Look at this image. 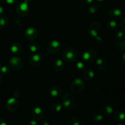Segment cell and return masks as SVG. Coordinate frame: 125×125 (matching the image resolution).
I'll return each mask as SVG.
<instances>
[{
    "mask_svg": "<svg viewBox=\"0 0 125 125\" xmlns=\"http://www.w3.org/2000/svg\"><path fill=\"white\" fill-rule=\"evenodd\" d=\"M62 57L65 62L67 63H73L78 59V52L73 47L68 46L62 51Z\"/></svg>",
    "mask_w": 125,
    "mask_h": 125,
    "instance_id": "6da1fadb",
    "label": "cell"
},
{
    "mask_svg": "<svg viewBox=\"0 0 125 125\" xmlns=\"http://www.w3.org/2000/svg\"><path fill=\"white\" fill-rule=\"evenodd\" d=\"M76 104V101L72 94L70 93H67L63 96V99H62V107H64L67 111L72 110L75 107Z\"/></svg>",
    "mask_w": 125,
    "mask_h": 125,
    "instance_id": "7a4b0ae2",
    "label": "cell"
},
{
    "mask_svg": "<svg viewBox=\"0 0 125 125\" xmlns=\"http://www.w3.org/2000/svg\"><path fill=\"white\" fill-rule=\"evenodd\" d=\"M70 89L73 93L76 94H79L84 91L85 89L84 81L80 78L74 79L71 84Z\"/></svg>",
    "mask_w": 125,
    "mask_h": 125,
    "instance_id": "3957f363",
    "label": "cell"
},
{
    "mask_svg": "<svg viewBox=\"0 0 125 125\" xmlns=\"http://www.w3.org/2000/svg\"><path fill=\"white\" fill-rule=\"evenodd\" d=\"M45 57H46V55L45 54L35 52V54H33L29 57V65L32 67H39L44 61Z\"/></svg>",
    "mask_w": 125,
    "mask_h": 125,
    "instance_id": "277c9868",
    "label": "cell"
},
{
    "mask_svg": "<svg viewBox=\"0 0 125 125\" xmlns=\"http://www.w3.org/2000/svg\"><path fill=\"white\" fill-rule=\"evenodd\" d=\"M98 57V52L94 49H90L84 51L83 54V59L84 62L90 63L95 61Z\"/></svg>",
    "mask_w": 125,
    "mask_h": 125,
    "instance_id": "5b68a950",
    "label": "cell"
},
{
    "mask_svg": "<svg viewBox=\"0 0 125 125\" xmlns=\"http://www.w3.org/2000/svg\"><path fill=\"white\" fill-rule=\"evenodd\" d=\"M9 66L15 70L21 69L24 66V62L21 57L18 56H13L9 61Z\"/></svg>",
    "mask_w": 125,
    "mask_h": 125,
    "instance_id": "8992f818",
    "label": "cell"
},
{
    "mask_svg": "<svg viewBox=\"0 0 125 125\" xmlns=\"http://www.w3.org/2000/svg\"><path fill=\"white\" fill-rule=\"evenodd\" d=\"M29 5L28 2L24 1V2H21L18 3L16 7V12L17 14L20 17H24L27 16L29 13Z\"/></svg>",
    "mask_w": 125,
    "mask_h": 125,
    "instance_id": "52a82bcc",
    "label": "cell"
},
{
    "mask_svg": "<svg viewBox=\"0 0 125 125\" xmlns=\"http://www.w3.org/2000/svg\"><path fill=\"white\" fill-rule=\"evenodd\" d=\"M61 48V43L59 41L53 40L50 41L48 43L47 49L48 52L51 54H55L60 51Z\"/></svg>",
    "mask_w": 125,
    "mask_h": 125,
    "instance_id": "ba28073f",
    "label": "cell"
},
{
    "mask_svg": "<svg viewBox=\"0 0 125 125\" xmlns=\"http://www.w3.org/2000/svg\"><path fill=\"white\" fill-rule=\"evenodd\" d=\"M101 27L100 23L97 21L92 22L88 28V32L91 36L95 37L100 34Z\"/></svg>",
    "mask_w": 125,
    "mask_h": 125,
    "instance_id": "9c48e42d",
    "label": "cell"
},
{
    "mask_svg": "<svg viewBox=\"0 0 125 125\" xmlns=\"http://www.w3.org/2000/svg\"><path fill=\"white\" fill-rule=\"evenodd\" d=\"M18 106H19L18 101H17V98L14 97L10 98L7 100L6 104V109L9 112H14L17 111V109L18 108Z\"/></svg>",
    "mask_w": 125,
    "mask_h": 125,
    "instance_id": "30bf717a",
    "label": "cell"
},
{
    "mask_svg": "<svg viewBox=\"0 0 125 125\" xmlns=\"http://www.w3.org/2000/svg\"><path fill=\"white\" fill-rule=\"evenodd\" d=\"M31 115L36 120H41L45 116L43 110L40 107H34L31 109Z\"/></svg>",
    "mask_w": 125,
    "mask_h": 125,
    "instance_id": "8fae6325",
    "label": "cell"
},
{
    "mask_svg": "<svg viewBox=\"0 0 125 125\" xmlns=\"http://www.w3.org/2000/svg\"><path fill=\"white\" fill-rule=\"evenodd\" d=\"M39 35V32L38 30L34 27H29L24 32V36L27 39L29 40H32L34 39H36Z\"/></svg>",
    "mask_w": 125,
    "mask_h": 125,
    "instance_id": "7c38bea8",
    "label": "cell"
},
{
    "mask_svg": "<svg viewBox=\"0 0 125 125\" xmlns=\"http://www.w3.org/2000/svg\"><path fill=\"white\" fill-rule=\"evenodd\" d=\"M108 15L109 17L112 20H119L123 16V13L119 9L112 8L109 11Z\"/></svg>",
    "mask_w": 125,
    "mask_h": 125,
    "instance_id": "4fadbf2b",
    "label": "cell"
},
{
    "mask_svg": "<svg viewBox=\"0 0 125 125\" xmlns=\"http://www.w3.org/2000/svg\"><path fill=\"white\" fill-rule=\"evenodd\" d=\"M95 65L97 69L100 71H104L106 70L107 67V62L106 59L103 57H99L96 58Z\"/></svg>",
    "mask_w": 125,
    "mask_h": 125,
    "instance_id": "5bb4252c",
    "label": "cell"
},
{
    "mask_svg": "<svg viewBox=\"0 0 125 125\" xmlns=\"http://www.w3.org/2000/svg\"><path fill=\"white\" fill-rule=\"evenodd\" d=\"M49 93L52 97H59L62 94L61 89L57 85H52L49 89Z\"/></svg>",
    "mask_w": 125,
    "mask_h": 125,
    "instance_id": "9a60e30c",
    "label": "cell"
},
{
    "mask_svg": "<svg viewBox=\"0 0 125 125\" xmlns=\"http://www.w3.org/2000/svg\"><path fill=\"white\" fill-rule=\"evenodd\" d=\"M53 70L56 72H61L63 70L64 68V63L61 59H57L54 61L52 65Z\"/></svg>",
    "mask_w": 125,
    "mask_h": 125,
    "instance_id": "2e32d148",
    "label": "cell"
},
{
    "mask_svg": "<svg viewBox=\"0 0 125 125\" xmlns=\"http://www.w3.org/2000/svg\"><path fill=\"white\" fill-rule=\"evenodd\" d=\"M102 111L103 112V114L106 117H109L113 113L114 108L112 105L109 104H105L103 106Z\"/></svg>",
    "mask_w": 125,
    "mask_h": 125,
    "instance_id": "e0dca14e",
    "label": "cell"
},
{
    "mask_svg": "<svg viewBox=\"0 0 125 125\" xmlns=\"http://www.w3.org/2000/svg\"><path fill=\"white\" fill-rule=\"evenodd\" d=\"M28 48L29 50L32 52H38L40 50V45L39 42L35 41H32L28 43Z\"/></svg>",
    "mask_w": 125,
    "mask_h": 125,
    "instance_id": "ac0fdd59",
    "label": "cell"
},
{
    "mask_svg": "<svg viewBox=\"0 0 125 125\" xmlns=\"http://www.w3.org/2000/svg\"><path fill=\"white\" fill-rule=\"evenodd\" d=\"M106 28L110 31H115L118 29V24L115 20H110L106 23Z\"/></svg>",
    "mask_w": 125,
    "mask_h": 125,
    "instance_id": "d6986e66",
    "label": "cell"
},
{
    "mask_svg": "<svg viewBox=\"0 0 125 125\" xmlns=\"http://www.w3.org/2000/svg\"><path fill=\"white\" fill-rule=\"evenodd\" d=\"M10 50L12 53L15 54H20L23 52V47L18 43H14L10 47Z\"/></svg>",
    "mask_w": 125,
    "mask_h": 125,
    "instance_id": "ffe728a7",
    "label": "cell"
},
{
    "mask_svg": "<svg viewBox=\"0 0 125 125\" xmlns=\"http://www.w3.org/2000/svg\"><path fill=\"white\" fill-rule=\"evenodd\" d=\"M95 76V73L92 69H87L83 73V78L85 81H90Z\"/></svg>",
    "mask_w": 125,
    "mask_h": 125,
    "instance_id": "44dd1931",
    "label": "cell"
},
{
    "mask_svg": "<svg viewBox=\"0 0 125 125\" xmlns=\"http://www.w3.org/2000/svg\"><path fill=\"white\" fill-rule=\"evenodd\" d=\"M101 7V4L100 2H96L94 4L92 5L88 9V12L89 13H90V14H95L100 9V8Z\"/></svg>",
    "mask_w": 125,
    "mask_h": 125,
    "instance_id": "7402d4cb",
    "label": "cell"
},
{
    "mask_svg": "<svg viewBox=\"0 0 125 125\" xmlns=\"http://www.w3.org/2000/svg\"><path fill=\"white\" fill-rule=\"evenodd\" d=\"M114 118L117 122H124L125 118L124 112L122 111H117L114 114Z\"/></svg>",
    "mask_w": 125,
    "mask_h": 125,
    "instance_id": "603a6c76",
    "label": "cell"
},
{
    "mask_svg": "<svg viewBox=\"0 0 125 125\" xmlns=\"http://www.w3.org/2000/svg\"><path fill=\"white\" fill-rule=\"evenodd\" d=\"M115 50L118 52H123L125 50V41H120L117 42L114 44V46Z\"/></svg>",
    "mask_w": 125,
    "mask_h": 125,
    "instance_id": "cb8c5ba5",
    "label": "cell"
},
{
    "mask_svg": "<svg viewBox=\"0 0 125 125\" xmlns=\"http://www.w3.org/2000/svg\"><path fill=\"white\" fill-rule=\"evenodd\" d=\"M62 108V104L59 101H55L52 103L51 106V109L52 111L54 112H59L61 111Z\"/></svg>",
    "mask_w": 125,
    "mask_h": 125,
    "instance_id": "d4e9b609",
    "label": "cell"
},
{
    "mask_svg": "<svg viewBox=\"0 0 125 125\" xmlns=\"http://www.w3.org/2000/svg\"><path fill=\"white\" fill-rule=\"evenodd\" d=\"M9 18L4 15L0 16V29L6 28L9 24Z\"/></svg>",
    "mask_w": 125,
    "mask_h": 125,
    "instance_id": "484cf974",
    "label": "cell"
},
{
    "mask_svg": "<svg viewBox=\"0 0 125 125\" xmlns=\"http://www.w3.org/2000/svg\"><path fill=\"white\" fill-rule=\"evenodd\" d=\"M92 120L95 122H102L104 120V117L103 115L99 113H96L92 115Z\"/></svg>",
    "mask_w": 125,
    "mask_h": 125,
    "instance_id": "4316f807",
    "label": "cell"
},
{
    "mask_svg": "<svg viewBox=\"0 0 125 125\" xmlns=\"http://www.w3.org/2000/svg\"><path fill=\"white\" fill-rule=\"evenodd\" d=\"M0 70H1V74L5 76L8 75L10 73V68L7 65H4L1 67V68H0Z\"/></svg>",
    "mask_w": 125,
    "mask_h": 125,
    "instance_id": "83f0119b",
    "label": "cell"
},
{
    "mask_svg": "<svg viewBox=\"0 0 125 125\" xmlns=\"http://www.w3.org/2000/svg\"><path fill=\"white\" fill-rule=\"evenodd\" d=\"M124 31H118L115 34V38L117 40H122L125 37V32Z\"/></svg>",
    "mask_w": 125,
    "mask_h": 125,
    "instance_id": "f1b7e54d",
    "label": "cell"
},
{
    "mask_svg": "<svg viewBox=\"0 0 125 125\" xmlns=\"http://www.w3.org/2000/svg\"><path fill=\"white\" fill-rule=\"evenodd\" d=\"M84 67H85L84 63L83 62H81V61H79L76 64V69L79 72H83L84 69Z\"/></svg>",
    "mask_w": 125,
    "mask_h": 125,
    "instance_id": "f546056e",
    "label": "cell"
},
{
    "mask_svg": "<svg viewBox=\"0 0 125 125\" xmlns=\"http://www.w3.org/2000/svg\"><path fill=\"white\" fill-rule=\"evenodd\" d=\"M70 124L73 125H82L81 122L76 117H71L70 119L69 120Z\"/></svg>",
    "mask_w": 125,
    "mask_h": 125,
    "instance_id": "4dcf8cb0",
    "label": "cell"
},
{
    "mask_svg": "<svg viewBox=\"0 0 125 125\" xmlns=\"http://www.w3.org/2000/svg\"><path fill=\"white\" fill-rule=\"evenodd\" d=\"M95 42L96 45H99V46H100V45H102L104 42L103 39L102 38V37L97 35V36L95 37Z\"/></svg>",
    "mask_w": 125,
    "mask_h": 125,
    "instance_id": "1f68e13d",
    "label": "cell"
},
{
    "mask_svg": "<svg viewBox=\"0 0 125 125\" xmlns=\"http://www.w3.org/2000/svg\"><path fill=\"white\" fill-rule=\"evenodd\" d=\"M14 21H15V23H16V24H17L18 26H23V24H22L21 23V21L20 18L18 17H17V16L15 17Z\"/></svg>",
    "mask_w": 125,
    "mask_h": 125,
    "instance_id": "d6a6232c",
    "label": "cell"
},
{
    "mask_svg": "<svg viewBox=\"0 0 125 125\" xmlns=\"http://www.w3.org/2000/svg\"><path fill=\"white\" fill-rule=\"evenodd\" d=\"M13 95V97L14 98H19L21 96V93L19 90H15V91H14Z\"/></svg>",
    "mask_w": 125,
    "mask_h": 125,
    "instance_id": "836d02e7",
    "label": "cell"
},
{
    "mask_svg": "<svg viewBox=\"0 0 125 125\" xmlns=\"http://www.w3.org/2000/svg\"><path fill=\"white\" fill-rule=\"evenodd\" d=\"M79 1L84 4H90L92 3L94 0H79Z\"/></svg>",
    "mask_w": 125,
    "mask_h": 125,
    "instance_id": "e575fe53",
    "label": "cell"
},
{
    "mask_svg": "<svg viewBox=\"0 0 125 125\" xmlns=\"http://www.w3.org/2000/svg\"><path fill=\"white\" fill-rule=\"evenodd\" d=\"M28 125H37L38 122H37L36 120H29V122L28 123Z\"/></svg>",
    "mask_w": 125,
    "mask_h": 125,
    "instance_id": "d590c367",
    "label": "cell"
},
{
    "mask_svg": "<svg viewBox=\"0 0 125 125\" xmlns=\"http://www.w3.org/2000/svg\"><path fill=\"white\" fill-rule=\"evenodd\" d=\"M120 26L122 28V30L123 31H125V18H123L121 21V23H120Z\"/></svg>",
    "mask_w": 125,
    "mask_h": 125,
    "instance_id": "8d00e7d4",
    "label": "cell"
},
{
    "mask_svg": "<svg viewBox=\"0 0 125 125\" xmlns=\"http://www.w3.org/2000/svg\"><path fill=\"white\" fill-rule=\"evenodd\" d=\"M4 1L7 2V4H13L17 3L18 0H4Z\"/></svg>",
    "mask_w": 125,
    "mask_h": 125,
    "instance_id": "74e56055",
    "label": "cell"
},
{
    "mask_svg": "<svg viewBox=\"0 0 125 125\" xmlns=\"http://www.w3.org/2000/svg\"><path fill=\"white\" fill-rule=\"evenodd\" d=\"M5 12H6V9H5V7L2 6H0V15H3Z\"/></svg>",
    "mask_w": 125,
    "mask_h": 125,
    "instance_id": "f35d334b",
    "label": "cell"
},
{
    "mask_svg": "<svg viewBox=\"0 0 125 125\" xmlns=\"http://www.w3.org/2000/svg\"><path fill=\"white\" fill-rule=\"evenodd\" d=\"M120 60L121 61H122V63H123V65H125V53H123V54H122V57H121L120 58Z\"/></svg>",
    "mask_w": 125,
    "mask_h": 125,
    "instance_id": "ab89813d",
    "label": "cell"
},
{
    "mask_svg": "<svg viewBox=\"0 0 125 125\" xmlns=\"http://www.w3.org/2000/svg\"><path fill=\"white\" fill-rule=\"evenodd\" d=\"M7 123L6 122V121L3 119V118H0V125H6Z\"/></svg>",
    "mask_w": 125,
    "mask_h": 125,
    "instance_id": "60d3db41",
    "label": "cell"
},
{
    "mask_svg": "<svg viewBox=\"0 0 125 125\" xmlns=\"http://www.w3.org/2000/svg\"><path fill=\"white\" fill-rule=\"evenodd\" d=\"M41 125H50V123L48 122L47 120H43L42 122L40 123Z\"/></svg>",
    "mask_w": 125,
    "mask_h": 125,
    "instance_id": "b9f144b4",
    "label": "cell"
},
{
    "mask_svg": "<svg viewBox=\"0 0 125 125\" xmlns=\"http://www.w3.org/2000/svg\"><path fill=\"white\" fill-rule=\"evenodd\" d=\"M2 83V76H1V74H0V85H1Z\"/></svg>",
    "mask_w": 125,
    "mask_h": 125,
    "instance_id": "7bdbcfd3",
    "label": "cell"
},
{
    "mask_svg": "<svg viewBox=\"0 0 125 125\" xmlns=\"http://www.w3.org/2000/svg\"><path fill=\"white\" fill-rule=\"evenodd\" d=\"M24 1H26V2H28V3H29V2H30L32 0H24Z\"/></svg>",
    "mask_w": 125,
    "mask_h": 125,
    "instance_id": "ee69618b",
    "label": "cell"
},
{
    "mask_svg": "<svg viewBox=\"0 0 125 125\" xmlns=\"http://www.w3.org/2000/svg\"><path fill=\"white\" fill-rule=\"evenodd\" d=\"M97 1H99V2H103V1H104L106 0H97Z\"/></svg>",
    "mask_w": 125,
    "mask_h": 125,
    "instance_id": "f6af8a7d",
    "label": "cell"
},
{
    "mask_svg": "<svg viewBox=\"0 0 125 125\" xmlns=\"http://www.w3.org/2000/svg\"><path fill=\"white\" fill-rule=\"evenodd\" d=\"M4 1V0H0V4L1 3H2V2Z\"/></svg>",
    "mask_w": 125,
    "mask_h": 125,
    "instance_id": "bcb514c9",
    "label": "cell"
},
{
    "mask_svg": "<svg viewBox=\"0 0 125 125\" xmlns=\"http://www.w3.org/2000/svg\"><path fill=\"white\" fill-rule=\"evenodd\" d=\"M1 63H0V68H1Z\"/></svg>",
    "mask_w": 125,
    "mask_h": 125,
    "instance_id": "7dc6e473",
    "label": "cell"
}]
</instances>
